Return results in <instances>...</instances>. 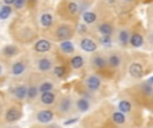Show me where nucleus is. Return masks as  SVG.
Returning <instances> with one entry per match:
<instances>
[{
	"mask_svg": "<svg viewBox=\"0 0 153 128\" xmlns=\"http://www.w3.org/2000/svg\"><path fill=\"white\" fill-rule=\"evenodd\" d=\"M39 31L36 20L27 15L15 16L8 26V35L19 45H32L39 37Z\"/></svg>",
	"mask_w": 153,
	"mask_h": 128,
	"instance_id": "obj_1",
	"label": "nucleus"
},
{
	"mask_svg": "<svg viewBox=\"0 0 153 128\" xmlns=\"http://www.w3.org/2000/svg\"><path fill=\"white\" fill-rule=\"evenodd\" d=\"M152 63V59L141 52H134L126 59V73L133 80H143V78L148 73L149 64Z\"/></svg>",
	"mask_w": 153,
	"mask_h": 128,
	"instance_id": "obj_2",
	"label": "nucleus"
},
{
	"mask_svg": "<svg viewBox=\"0 0 153 128\" xmlns=\"http://www.w3.org/2000/svg\"><path fill=\"white\" fill-rule=\"evenodd\" d=\"M83 11L85 8L82 7L81 0H61L56 5L55 15H58L63 21L76 24L81 20V15Z\"/></svg>",
	"mask_w": 153,
	"mask_h": 128,
	"instance_id": "obj_3",
	"label": "nucleus"
},
{
	"mask_svg": "<svg viewBox=\"0 0 153 128\" xmlns=\"http://www.w3.org/2000/svg\"><path fill=\"white\" fill-rule=\"evenodd\" d=\"M75 24L70 23V21L63 20H56L54 27L48 31V39H51L55 43L66 42V40H73L75 37Z\"/></svg>",
	"mask_w": 153,
	"mask_h": 128,
	"instance_id": "obj_4",
	"label": "nucleus"
},
{
	"mask_svg": "<svg viewBox=\"0 0 153 128\" xmlns=\"http://www.w3.org/2000/svg\"><path fill=\"white\" fill-rule=\"evenodd\" d=\"M87 64H89L91 72L100 75L101 78L108 76L109 73H111L110 69H109L108 60H106V52L105 51H102V50H100V51H97V52L89 55ZM111 75H113V73H111Z\"/></svg>",
	"mask_w": 153,
	"mask_h": 128,
	"instance_id": "obj_5",
	"label": "nucleus"
},
{
	"mask_svg": "<svg viewBox=\"0 0 153 128\" xmlns=\"http://www.w3.org/2000/svg\"><path fill=\"white\" fill-rule=\"evenodd\" d=\"M106 52V60H108V65L110 72L116 73L117 71H120L124 65H126V55L122 50H108L105 51Z\"/></svg>",
	"mask_w": 153,
	"mask_h": 128,
	"instance_id": "obj_6",
	"label": "nucleus"
},
{
	"mask_svg": "<svg viewBox=\"0 0 153 128\" xmlns=\"http://www.w3.org/2000/svg\"><path fill=\"white\" fill-rule=\"evenodd\" d=\"M146 43V31L141 23H136L130 26V40L129 48L132 50H141Z\"/></svg>",
	"mask_w": 153,
	"mask_h": 128,
	"instance_id": "obj_7",
	"label": "nucleus"
},
{
	"mask_svg": "<svg viewBox=\"0 0 153 128\" xmlns=\"http://www.w3.org/2000/svg\"><path fill=\"white\" fill-rule=\"evenodd\" d=\"M55 113L61 118H66L74 111V97L70 94H61L55 103Z\"/></svg>",
	"mask_w": 153,
	"mask_h": 128,
	"instance_id": "obj_8",
	"label": "nucleus"
},
{
	"mask_svg": "<svg viewBox=\"0 0 153 128\" xmlns=\"http://www.w3.org/2000/svg\"><path fill=\"white\" fill-rule=\"evenodd\" d=\"M81 86L86 94L94 95L97 92H100L101 88H102V78L94 72H90L83 76Z\"/></svg>",
	"mask_w": 153,
	"mask_h": 128,
	"instance_id": "obj_9",
	"label": "nucleus"
},
{
	"mask_svg": "<svg viewBox=\"0 0 153 128\" xmlns=\"http://www.w3.org/2000/svg\"><path fill=\"white\" fill-rule=\"evenodd\" d=\"M58 58L53 55H43V56H36L34 59V67L36 69L38 73H42V75H47L51 73L53 68L55 67Z\"/></svg>",
	"mask_w": 153,
	"mask_h": 128,
	"instance_id": "obj_10",
	"label": "nucleus"
},
{
	"mask_svg": "<svg viewBox=\"0 0 153 128\" xmlns=\"http://www.w3.org/2000/svg\"><path fill=\"white\" fill-rule=\"evenodd\" d=\"M54 48H56L55 44L48 37H38L34 42V44L31 45V51L35 56L50 55V52H53Z\"/></svg>",
	"mask_w": 153,
	"mask_h": 128,
	"instance_id": "obj_11",
	"label": "nucleus"
},
{
	"mask_svg": "<svg viewBox=\"0 0 153 128\" xmlns=\"http://www.w3.org/2000/svg\"><path fill=\"white\" fill-rule=\"evenodd\" d=\"M28 65H30V60L27 58H23V56H19L18 59L12 60L10 64L11 78H13V79L23 78L27 73V71H28Z\"/></svg>",
	"mask_w": 153,
	"mask_h": 128,
	"instance_id": "obj_12",
	"label": "nucleus"
},
{
	"mask_svg": "<svg viewBox=\"0 0 153 128\" xmlns=\"http://www.w3.org/2000/svg\"><path fill=\"white\" fill-rule=\"evenodd\" d=\"M113 37H114V44L118 47V50H126V48H129L130 26H120V27H117Z\"/></svg>",
	"mask_w": 153,
	"mask_h": 128,
	"instance_id": "obj_13",
	"label": "nucleus"
},
{
	"mask_svg": "<svg viewBox=\"0 0 153 128\" xmlns=\"http://www.w3.org/2000/svg\"><path fill=\"white\" fill-rule=\"evenodd\" d=\"M23 53V48L22 45L16 44V43H7L0 48V59L1 60H15Z\"/></svg>",
	"mask_w": 153,
	"mask_h": 128,
	"instance_id": "obj_14",
	"label": "nucleus"
},
{
	"mask_svg": "<svg viewBox=\"0 0 153 128\" xmlns=\"http://www.w3.org/2000/svg\"><path fill=\"white\" fill-rule=\"evenodd\" d=\"M132 92H133V95H134V96L141 97V100H143V102H146V100H148V102L152 103L153 86H151V84H149L146 80H141L140 83L134 84Z\"/></svg>",
	"mask_w": 153,
	"mask_h": 128,
	"instance_id": "obj_15",
	"label": "nucleus"
},
{
	"mask_svg": "<svg viewBox=\"0 0 153 128\" xmlns=\"http://www.w3.org/2000/svg\"><path fill=\"white\" fill-rule=\"evenodd\" d=\"M78 48L83 53L91 55V53L100 51V44H98L95 37H93L91 35H87V36L78 37Z\"/></svg>",
	"mask_w": 153,
	"mask_h": 128,
	"instance_id": "obj_16",
	"label": "nucleus"
},
{
	"mask_svg": "<svg viewBox=\"0 0 153 128\" xmlns=\"http://www.w3.org/2000/svg\"><path fill=\"white\" fill-rule=\"evenodd\" d=\"M36 23L40 31H50L56 23V15L51 11H42L38 15Z\"/></svg>",
	"mask_w": 153,
	"mask_h": 128,
	"instance_id": "obj_17",
	"label": "nucleus"
},
{
	"mask_svg": "<svg viewBox=\"0 0 153 128\" xmlns=\"http://www.w3.org/2000/svg\"><path fill=\"white\" fill-rule=\"evenodd\" d=\"M116 24L110 19H100L97 24L94 26V32L97 36H113L116 32Z\"/></svg>",
	"mask_w": 153,
	"mask_h": 128,
	"instance_id": "obj_18",
	"label": "nucleus"
},
{
	"mask_svg": "<svg viewBox=\"0 0 153 128\" xmlns=\"http://www.w3.org/2000/svg\"><path fill=\"white\" fill-rule=\"evenodd\" d=\"M22 118H23V111L16 104H10L3 113V120L7 124H15Z\"/></svg>",
	"mask_w": 153,
	"mask_h": 128,
	"instance_id": "obj_19",
	"label": "nucleus"
},
{
	"mask_svg": "<svg viewBox=\"0 0 153 128\" xmlns=\"http://www.w3.org/2000/svg\"><path fill=\"white\" fill-rule=\"evenodd\" d=\"M66 64L69 67L70 71H75V72H79V71H83L87 65V59L83 53H75V55L70 56L66 60Z\"/></svg>",
	"mask_w": 153,
	"mask_h": 128,
	"instance_id": "obj_20",
	"label": "nucleus"
},
{
	"mask_svg": "<svg viewBox=\"0 0 153 128\" xmlns=\"http://www.w3.org/2000/svg\"><path fill=\"white\" fill-rule=\"evenodd\" d=\"M55 116H56V113L53 108L45 107V108H40V110H38L36 112H35V120H36L39 124L47 126V124L53 123Z\"/></svg>",
	"mask_w": 153,
	"mask_h": 128,
	"instance_id": "obj_21",
	"label": "nucleus"
},
{
	"mask_svg": "<svg viewBox=\"0 0 153 128\" xmlns=\"http://www.w3.org/2000/svg\"><path fill=\"white\" fill-rule=\"evenodd\" d=\"M27 87H28V84L23 83V81L22 83H16L12 87H10L8 92H10L11 97L13 100H16V102H24L27 99Z\"/></svg>",
	"mask_w": 153,
	"mask_h": 128,
	"instance_id": "obj_22",
	"label": "nucleus"
},
{
	"mask_svg": "<svg viewBox=\"0 0 153 128\" xmlns=\"http://www.w3.org/2000/svg\"><path fill=\"white\" fill-rule=\"evenodd\" d=\"M51 75H53V78L55 79V80H66L67 78H69L70 75V69L69 67H67L66 61H56L55 67L53 68V71H51Z\"/></svg>",
	"mask_w": 153,
	"mask_h": 128,
	"instance_id": "obj_23",
	"label": "nucleus"
},
{
	"mask_svg": "<svg viewBox=\"0 0 153 128\" xmlns=\"http://www.w3.org/2000/svg\"><path fill=\"white\" fill-rule=\"evenodd\" d=\"M59 92L56 91H50V92H43V94L39 95V97H38V102H39L40 105H43V107H53V105H55L56 100H58L59 97Z\"/></svg>",
	"mask_w": 153,
	"mask_h": 128,
	"instance_id": "obj_24",
	"label": "nucleus"
},
{
	"mask_svg": "<svg viewBox=\"0 0 153 128\" xmlns=\"http://www.w3.org/2000/svg\"><path fill=\"white\" fill-rule=\"evenodd\" d=\"M100 13L97 12L95 10H91V8H87V10H85L83 12H82L81 15V20L83 24H86L87 27H94L95 24L100 21Z\"/></svg>",
	"mask_w": 153,
	"mask_h": 128,
	"instance_id": "obj_25",
	"label": "nucleus"
},
{
	"mask_svg": "<svg viewBox=\"0 0 153 128\" xmlns=\"http://www.w3.org/2000/svg\"><path fill=\"white\" fill-rule=\"evenodd\" d=\"M56 50H58V52L61 53L62 56H65L66 59H69L70 56H73V55L76 53V47H75V44H74L73 40H66V42L58 43Z\"/></svg>",
	"mask_w": 153,
	"mask_h": 128,
	"instance_id": "obj_26",
	"label": "nucleus"
},
{
	"mask_svg": "<svg viewBox=\"0 0 153 128\" xmlns=\"http://www.w3.org/2000/svg\"><path fill=\"white\" fill-rule=\"evenodd\" d=\"M91 110V100L78 95L74 97V111L78 113H87Z\"/></svg>",
	"mask_w": 153,
	"mask_h": 128,
	"instance_id": "obj_27",
	"label": "nucleus"
},
{
	"mask_svg": "<svg viewBox=\"0 0 153 128\" xmlns=\"http://www.w3.org/2000/svg\"><path fill=\"white\" fill-rule=\"evenodd\" d=\"M36 84H38V89H39L40 94H43V92L55 91L56 86H58V83H56L55 79L48 78V76H45V78H42L40 80H38Z\"/></svg>",
	"mask_w": 153,
	"mask_h": 128,
	"instance_id": "obj_28",
	"label": "nucleus"
},
{
	"mask_svg": "<svg viewBox=\"0 0 153 128\" xmlns=\"http://www.w3.org/2000/svg\"><path fill=\"white\" fill-rule=\"evenodd\" d=\"M117 110L120 112L125 113V115H130L134 110V103H133L132 97H128V96H122L121 99H118L117 102Z\"/></svg>",
	"mask_w": 153,
	"mask_h": 128,
	"instance_id": "obj_29",
	"label": "nucleus"
},
{
	"mask_svg": "<svg viewBox=\"0 0 153 128\" xmlns=\"http://www.w3.org/2000/svg\"><path fill=\"white\" fill-rule=\"evenodd\" d=\"M27 84H28V87H27V99H26V102L32 103V102H35V100H38L40 92H39V89H38V84H36L35 80H30Z\"/></svg>",
	"mask_w": 153,
	"mask_h": 128,
	"instance_id": "obj_30",
	"label": "nucleus"
},
{
	"mask_svg": "<svg viewBox=\"0 0 153 128\" xmlns=\"http://www.w3.org/2000/svg\"><path fill=\"white\" fill-rule=\"evenodd\" d=\"M110 121L114 124V126H117V127H122V126H125L126 124V121H128V116L125 115V113H122V112H120L118 110H114L113 112L110 113Z\"/></svg>",
	"mask_w": 153,
	"mask_h": 128,
	"instance_id": "obj_31",
	"label": "nucleus"
},
{
	"mask_svg": "<svg viewBox=\"0 0 153 128\" xmlns=\"http://www.w3.org/2000/svg\"><path fill=\"white\" fill-rule=\"evenodd\" d=\"M95 39H97L98 44H100V48L102 47L105 51L111 50L114 45V37L113 36H97Z\"/></svg>",
	"mask_w": 153,
	"mask_h": 128,
	"instance_id": "obj_32",
	"label": "nucleus"
},
{
	"mask_svg": "<svg viewBox=\"0 0 153 128\" xmlns=\"http://www.w3.org/2000/svg\"><path fill=\"white\" fill-rule=\"evenodd\" d=\"M13 12H15V11H13V8L11 7V5L3 4L1 7H0V20H8V19H11Z\"/></svg>",
	"mask_w": 153,
	"mask_h": 128,
	"instance_id": "obj_33",
	"label": "nucleus"
},
{
	"mask_svg": "<svg viewBox=\"0 0 153 128\" xmlns=\"http://www.w3.org/2000/svg\"><path fill=\"white\" fill-rule=\"evenodd\" d=\"M75 34L78 37H82V36H87L89 35V27L86 24H83L82 21H78L75 24Z\"/></svg>",
	"mask_w": 153,
	"mask_h": 128,
	"instance_id": "obj_34",
	"label": "nucleus"
},
{
	"mask_svg": "<svg viewBox=\"0 0 153 128\" xmlns=\"http://www.w3.org/2000/svg\"><path fill=\"white\" fill-rule=\"evenodd\" d=\"M27 5H28L27 0H15V1H13L12 8H13L15 12H22L23 10H26L27 8Z\"/></svg>",
	"mask_w": 153,
	"mask_h": 128,
	"instance_id": "obj_35",
	"label": "nucleus"
},
{
	"mask_svg": "<svg viewBox=\"0 0 153 128\" xmlns=\"http://www.w3.org/2000/svg\"><path fill=\"white\" fill-rule=\"evenodd\" d=\"M101 3H102L106 8H114V7H117L121 1H120V0H101Z\"/></svg>",
	"mask_w": 153,
	"mask_h": 128,
	"instance_id": "obj_36",
	"label": "nucleus"
},
{
	"mask_svg": "<svg viewBox=\"0 0 153 128\" xmlns=\"http://www.w3.org/2000/svg\"><path fill=\"white\" fill-rule=\"evenodd\" d=\"M78 120H79V118H70V119H66V120L63 121V126H65V127H70V126H73V124L78 123Z\"/></svg>",
	"mask_w": 153,
	"mask_h": 128,
	"instance_id": "obj_37",
	"label": "nucleus"
},
{
	"mask_svg": "<svg viewBox=\"0 0 153 128\" xmlns=\"http://www.w3.org/2000/svg\"><path fill=\"white\" fill-rule=\"evenodd\" d=\"M4 72H5V67H4V63L0 61V79L4 76Z\"/></svg>",
	"mask_w": 153,
	"mask_h": 128,
	"instance_id": "obj_38",
	"label": "nucleus"
},
{
	"mask_svg": "<svg viewBox=\"0 0 153 128\" xmlns=\"http://www.w3.org/2000/svg\"><path fill=\"white\" fill-rule=\"evenodd\" d=\"M13 1H15V0H1V3L4 5H11V7L13 5Z\"/></svg>",
	"mask_w": 153,
	"mask_h": 128,
	"instance_id": "obj_39",
	"label": "nucleus"
},
{
	"mask_svg": "<svg viewBox=\"0 0 153 128\" xmlns=\"http://www.w3.org/2000/svg\"><path fill=\"white\" fill-rule=\"evenodd\" d=\"M121 3H124V4H134L137 0H120Z\"/></svg>",
	"mask_w": 153,
	"mask_h": 128,
	"instance_id": "obj_40",
	"label": "nucleus"
},
{
	"mask_svg": "<svg viewBox=\"0 0 153 128\" xmlns=\"http://www.w3.org/2000/svg\"><path fill=\"white\" fill-rule=\"evenodd\" d=\"M27 3H28V4H38V3H39V0H27Z\"/></svg>",
	"mask_w": 153,
	"mask_h": 128,
	"instance_id": "obj_41",
	"label": "nucleus"
},
{
	"mask_svg": "<svg viewBox=\"0 0 153 128\" xmlns=\"http://www.w3.org/2000/svg\"><path fill=\"white\" fill-rule=\"evenodd\" d=\"M146 81H148V83L151 84V86H153V75H152V76H149V78L146 79Z\"/></svg>",
	"mask_w": 153,
	"mask_h": 128,
	"instance_id": "obj_42",
	"label": "nucleus"
},
{
	"mask_svg": "<svg viewBox=\"0 0 153 128\" xmlns=\"http://www.w3.org/2000/svg\"><path fill=\"white\" fill-rule=\"evenodd\" d=\"M5 128H19L18 126H13V124H11V126H8V127H5Z\"/></svg>",
	"mask_w": 153,
	"mask_h": 128,
	"instance_id": "obj_43",
	"label": "nucleus"
},
{
	"mask_svg": "<svg viewBox=\"0 0 153 128\" xmlns=\"http://www.w3.org/2000/svg\"><path fill=\"white\" fill-rule=\"evenodd\" d=\"M1 111H3V104H1V102H0V113H1Z\"/></svg>",
	"mask_w": 153,
	"mask_h": 128,
	"instance_id": "obj_44",
	"label": "nucleus"
},
{
	"mask_svg": "<svg viewBox=\"0 0 153 128\" xmlns=\"http://www.w3.org/2000/svg\"><path fill=\"white\" fill-rule=\"evenodd\" d=\"M152 104H153V96H152Z\"/></svg>",
	"mask_w": 153,
	"mask_h": 128,
	"instance_id": "obj_45",
	"label": "nucleus"
},
{
	"mask_svg": "<svg viewBox=\"0 0 153 128\" xmlns=\"http://www.w3.org/2000/svg\"><path fill=\"white\" fill-rule=\"evenodd\" d=\"M71 128H78V127H71Z\"/></svg>",
	"mask_w": 153,
	"mask_h": 128,
	"instance_id": "obj_46",
	"label": "nucleus"
},
{
	"mask_svg": "<svg viewBox=\"0 0 153 128\" xmlns=\"http://www.w3.org/2000/svg\"><path fill=\"white\" fill-rule=\"evenodd\" d=\"M143 128H148V127H143Z\"/></svg>",
	"mask_w": 153,
	"mask_h": 128,
	"instance_id": "obj_47",
	"label": "nucleus"
}]
</instances>
